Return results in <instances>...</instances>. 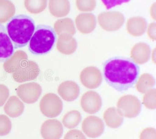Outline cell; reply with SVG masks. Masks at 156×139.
Returning a JSON list of instances; mask_svg holds the SVG:
<instances>
[{
	"mask_svg": "<svg viewBox=\"0 0 156 139\" xmlns=\"http://www.w3.org/2000/svg\"><path fill=\"white\" fill-rule=\"evenodd\" d=\"M103 117L106 125L111 129H117L123 123V117L119 114L116 108L110 107L106 109Z\"/></svg>",
	"mask_w": 156,
	"mask_h": 139,
	"instance_id": "cell-22",
	"label": "cell"
},
{
	"mask_svg": "<svg viewBox=\"0 0 156 139\" xmlns=\"http://www.w3.org/2000/svg\"><path fill=\"white\" fill-rule=\"evenodd\" d=\"M147 28V21L141 17L131 18L128 20L126 23L127 32L133 37H139L143 35Z\"/></svg>",
	"mask_w": 156,
	"mask_h": 139,
	"instance_id": "cell-18",
	"label": "cell"
},
{
	"mask_svg": "<svg viewBox=\"0 0 156 139\" xmlns=\"http://www.w3.org/2000/svg\"><path fill=\"white\" fill-rule=\"evenodd\" d=\"M41 70L38 64L34 61L27 60L12 73V77L17 83L35 80L40 74Z\"/></svg>",
	"mask_w": 156,
	"mask_h": 139,
	"instance_id": "cell-6",
	"label": "cell"
},
{
	"mask_svg": "<svg viewBox=\"0 0 156 139\" xmlns=\"http://www.w3.org/2000/svg\"><path fill=\"white\" fill-rule=\"evenodd\" d=\"M16 8L9 0H0V24L4 23L13 18Z\"/></svg>",
	"mask_w": 156,
	"mask_h": 139,
	"instance_id": "cell-24",
	"label": "cell"
},
{
	"mask_svg": "<svg viewBox=\"0 0 156 139\" xmlns=\"http://www.w3.org/2000/svg\"><path fill=\"white\" fill-rule=\"evenodd\" d=\"M141 103L136 96L126 95L119 98L117 109L123 117L133 118L137 117L141 110Z\"/></svg>",
	"mask_w": 156,
	"mask_h": 139,
	"instance_id": "cell-4",
	"label": "cell"
},
{
	"mask_svg": "<svg viewBox=\"0 0 156 139\" xmlns=\"http://www.w3.org/2000/svg\"><path fill=\"white\" fill-rule=\"evenodd\" d=\"M156 23L153 22L151 23L148 27L147 35L151 41H156Z\"/></svg>",
	"mask_w": 156,
	"mask_h": 139,
	"instance_id": "cell-35",
	"label": "cell"
},
{
	"mask_svg": "<svg viewBox=\"0 0 156 139\" xmlns=\"http://www.w3.org/2000/svg\"><path fill=\"white\" fill-rule=\"evenodd\" d=\"M143 104L147 109H154L156 108V91L151 89L145 93L142 100Z\"/></svg>",
	"mask_w": 156,
	"mask_h": 139,
	"instance_id": "cell-28",
	"label": "cell"
},
{
	"mask_svg": "<svg viewBox=\"0 0 156 139\" xmlns=\"http://www.w3.org/2000/svg\"><path fill=\"white\" fill-rule=\"evenodd\" d=\"M98 20L100 26L108 32L117 31L125 22L123 15L118 11L102 12L99 14Z\"/></svg>",
	"mask_w": 156,
	"mask_h": 139,
	"instance_id": "cell-7",
	"label": "cell"
},
{
	"mask_svg": "<svg viewBox=\"0 0 156 139\" xmlns=\"http://www.w3.org/2000/svg\"><path fill=\"white\" fill-rule=\"evenodd\" d=\"M42 89L39 84L29 82L18 87L16 93L19 98L25 103L33 104L38 101L41 96Z\"/></svg>",
	"mask_w": 156,
	"mask_h": 139,
	"instance_id": "cell-8",
	"label": "cell"
},
{
	"mask_svg": "<svg viewBox=\"0 0 156 139\" xmlns=\"http://www.w3.org/2000/svg\"><path fill=\"white\" fill-rule=\"evenodd\" d=\"M9 96V90L4 84H0V107L5 104Z\"/></svg>",
	"mask_w": 156,
	"mask_h": 139,
	"instance_id": "cell-33",
	"label": "cell"
},
{
	"mask_svg": "<svg viewBox=\"0 0 156 139\" xmlns=\"http://www.w3.org/2000/svg\"><path fill=\"white\" fill-rule=\"evenodd\" d=\"M130 0H101V2L107 9H112L118 5L127 3Z\"/></svg>",
	"mask_w": 156,
	"mask_h": 139,
	"instance_id": "cell-34",
	"label": "cell"
},
{
	"mask_svg": "<svg viewBox=\"0 0 156 139\" xmlns=\"http://www.w3.org/2000/svg\"><path fill=\"white\" fill-rule=\"evenodd\" d=\"M35 29L34 20L27 15L12 18L7 23L6 30L15 49L24 47L29 43Z\"/></svg>",
	"mask_w": 156,
	"mask_h": 139,
	"instance_id": "cell-2",
	"label": "cell"
},
{
	"mask_svg": "<svg viewBox=\"0 0 156 139\" xmlns=\"http://www.w3.org/2000/svg\"><path fill=\"white\" fill-rule=\"evenodd\" d=\"M40 109L42 114L46 117L55 118L63 110V102L56 94L49 93L42 98L40 102Z\"/></svg>",
	"mask_w": 156,
	"mask_h": 139,
	"instance_id": "cell-5",
	"label": "cell"
},
{
	"mask_svg": "<svg viewBox=\"0 0 156 139\" xmlns=\"http://www.w3.org/2000/svg\"><path fill=\"white\" fill-rule=\"evenodd\" d=\"M57 36L54 29L47 25H38L29 42V52L35 55H44L53 48Z\"/></svg>",
	"mask_w": 156,
	"mask_h": 139,
	"instance_id": "cell-3",
	"label": "cell"
},
{
	"mask_svg": "<svg viewBox=\"0 0 156 139\" xmlns=\"http://www.w3.org/2000/svg\"><path fill=\"white\" fill-rule=\"evenodd\" d=\"M47 0H25L24 5L29 13L38 14L42 12L47 7Z\"/></svg>",
	"mask_w": 156,
	"mask_h": 139,
	"instance_id": "cell-27",
	"label": "cell"
},
{
	"mask_svg": "<svg viewBox=\"0 0 156 139\" xmlns=\"http://www.w3.org/2000/svg\"><path fill=\"white\" fill-rule=\"evenodd\" d=\"M81 120L82 116L78 110H71L65 114L62 119V123L67 129H73L79 125Z\"/></svg>",
	"mask_w": 156,
	"mask_h": 139,
	"instance_id": "cell-26",
	"label": "cell"
},
{
	"mask_svg": "<svg viewBox=\"0 0 156 139\" xmlns=\"http://www.w3.org/2000/svg\"><path fill=\"white\" fill-rule=\"evenodd\" d=\"M24 109L23 102L16 96L10 97L4 107L5 113L12 118H16L21 116Z\"/></svg>",
	"mask_w": 156,
	"mask_h": 139,
	"instance_id": "cell-20",
	"label": "cell"
},
{
	"mask_svg": "<svg viewBox=\"0 0 156 139\" xmlns=\"http://www.w3.org/2000/svg\"><path fill=\"white\" fill-rule=\"evenodd\" d=\"M80 104L83 110L89 114L98 112L102 106V100L99 94L94 91H88L82 96Z\"/></svg>",
	"mask_w": 156,
	"mask_h": 139,
	"instance_id": "cell-11",
	"label": "cell"
},
{
	"mask_svg": "<svg viewBox=\"0 0 156 139\" xmlns=\"http://www.w3.org/2000/svg\"><path fill=\"white\" fill-rule=\"evenodd\" d=\"M27 60H28V56L25 52L17 51L5 61L3 64V68L6 73L12 74L23 62Z\"/></svg>",
	"mask_w": 156,
	"mask_h": 139,
	"instance_id": "cell-19",
	"label": "cell"
},
{
	"mask_svg": "<svg viewBox=\"0 0 156 139\" xmlns=\"http://www.w3.org/2000/svg\"><path fill=\"white\" fill-rule=\"evenodd\" d=\"M155 80L150 74L146 73L139 77L136 83V90L140 93L145 94L154 87Z\"/></svg>",
	"mask_w": 156,
	"mask_h": 139,
	"instance_id": "cell-25",
	"label": "cell"
},
{
	"mask_svg": "<svg viewBox=\"0 0 156 139\" xmlns=\"http://www.w3.org/2000/svg\"><path fill=\"white\" fill-rule=\"evenodd\" d=\"M12 129V123L9 118L4 115H0V136L9 133Z\"/></svg>",
	"mask_w": 156,
	"mask_h": 139,
	"instance_id": "cell-30",
	"label": "cell"
},
{
	"mask_svg": "<svg viewBox=\"0 0 156 139\" xmlns=\"http://www.w3.org/2000/svg\"><path fill=\"white\" fill-rule=\"evenodd\" d=\"M58 92L64 100L73 102L78 98L80 94V88L76 83L68 80L64 81L59 85Z\"/></svg>",
	"mask_w": 156,
	"mask_h": 139,
	"instance_id": "cell-14",
	"label": "cell"
},
{
	"mask_svg": "<svg viewBox=\"0 0 156 139\" xmlns=\"http://www.w3.org/2000/svg\"><path fill=\"white\" fill-rule=\"evenodd\" d=\"M155 49H154V50H153V52L152 53V56H151V58H152V61H153L154 63H156V57H155Z\"/></svg>",
	"mask_w": 156,
	"mask_h": 139,
	"instance_id": "cell-37",
	"label": "cell"
},
{
	"mask_svg": "<svg viewBox=\"0 0 156 139\" xmlns=\"http://www.w3.org/2000/svg\"><path fill=\"white\" fill-rule=\"evenodd\" d=\"M63 132V124L57 119L46 120L41 126V135L44 139H60Z\"/></svg>",
	"mask_w": 156,
	"mask_h": 139,
	"instance_id": "cell-12",
	"label": "cell"
},
{
	"mask_svg": "<svg viewBox=\"0 0 156 139\" xmlns=\"http://www.w3.org/2000/svg\"><path fill=\"white\" fill-rule=\"evenodd\" d=\"M64 139H87L83 132L77 130H72L68 132Z\"/></svg>",
	"mask_w": 156,
	"mask_h": 139,
	"instance_id": "cell-32",
	"label": "cell"
},
{
	"mask_svg": "<svg viewBox=\"0 0 156 139\" xmlns=\"http://www.w3.org/2000/svg\"><path fill=\"white\" fill-rule=\"evenodd\" d=\"M150 14L152 19L156 20V4L155 3L151 6L150 9Z\"/></svg>",
	"mask_w": 156,
	"mask_h": 139,
	"instance_id": "cell-36",
	"label": "cell"
},
{
	"mask_svg": "<svg viewBox=\"0 0 156 139\" xmlns=\"http://www.w3.org/2000/svg\"><path fill=\"white\" fill-rule=\"evenodd\" d=\"M103 73L104 79L109 86L118 91L123 92L136 84L140 68L131 59L115 57L103 63Z\"/></svg>",
	"mask_w": 156,
	"mask_h": 139,
	"instance_id": "cell-1",
	"label": "cell"
},
{
	"mask_svg": "<svg viewBox=\"0 0 156 139\" xmlns=\"http://www.w3.org/2000/svg\"><path fill=\"white\" fill-rule=\"evenodd\" d=\"M49 9L53 16L63 17L69 13L70 3L69 0H49Z\"/></svg>",
	"mask_w": 156,
	"mask_h": 139,
	"instance_id": "cell-21",
	"label": "cell"
},
{
	"mask_svg": "<svg viewBox=\"0 0 156 139\" xmlns=\"http://www.w3.org/2000/svg\"><path fill=\"white\" fill-rule=\"evenodd\" d=\"M81 83L86 88L94 89L98 88L102 82L101 72L96 67L88 66L84 69L80 75Z\"/></svg>",
	"mask_w": 156,
	"mask_h": 139,
	"instance_id": "cell-9",
	"label": "cell"
},
{
	"mask_svg": "<svg viewBox=\"0 0 156 139\" xmlns=\"http://www.w3.org/2000/svg\"><path fill=\"white\" fill-rule=\"evenodd\" d=\"M77 9L80 11L90 12L96 8L95 0H76Z\"/></svg>",
	"mask_w": 156,
	"mask_h": 139,
	"instance_id": "cell-29",
	"label": "cell"
},
{
	"mask_svg": "<svg viewBox=\"0 0 156 139\" xmlns=\"http://www.w3.org/2000/svg\"><path fill=\"white\" fill-rule=\"evenodd\" d=\"M76 25L78 31L83 34L92 33L97 26L95 16L91 13H82L76 16Z\"/></svg>",
	"mask_w": 156,
	"mask_h": 139,
	"instance_id": "cell-15",
	"label": "cell"
},
{
	"mask_svg": "<svg viewBox=\"0 0 156 139\" xmlns=\"http://www.w3.org/2000/svg\"><path fill=\"white\" fill-rule=\"evenodd\" d=\"M14 45L4 26L0 24V62L6 61L14 53Z\"/></svg>",
	"mask_w": 156,
	"mask_h": 139,
	"instance_id": "cell-13",
	"label": "cell"
},
{
	"mask_svg": "<svg viewBox=\"0 0 156 139\" xmlns=\"http://www.w3.org/2000/svg\"><path fill=\"white\" fill-rule=\"evenodd\" d=\"M54 30L58 36L63 33H67L73 36L76 32L74 23L69 18L61 19L56 21L54 24Z\"/></svg>",
	"mask_w": 156,
	"mask_h": 139,
	"instance_id": "cell-23",
	"label": "cell"
},
{
	"mask_svg": "<svg viewBox=\"0 0 156 139\" xmlns=\"http://www.w3.org/2000/svg\"><path fill=\"white\" fill-rule=\"evenodd\" d=\"M104 128L103 121L97 116H89L82 123V129L84 133L93 139L101 136L104 132Z\"/></svg>",
	"mask_w": 156,
	"mask_h": 139,
	"instance_id": "cell-10",
	"label": "cell"
},
{
	"mask_svg": "<svg viewBox=\"0 0 156 139\" xmlns=\"http://www.w3.org/2000/svg\"><path fill=\"white\" fill-rule=\"evenodd\" d=\"M140 139H156V131L155 128L147 127L144 129L140 134Z\"/></svg>",
	"mask_w": 156,
	"mask_h": 139,
	"instance_id": "cell-31",
	"label": "cell"
},
{
	"mask_svg": "<svg viewBox=\"0 0 156 139\" xmlns=\"http://www.w3.org/2000/svg\"><path fill=\"white\" fill-rule=\"evenodd\" d=\"M56 45L59 52L66 55L74 53L77 48L76 40L67 33H63L59 35Z\"/></svg>",
	"mask_w": 156,
	"mask_h": 139,
	"instance_id": "cell-16",
	"label": "cell"
},
{
	"mask_svg": "<svg viewBox=\"0 0 156 139\" xmlns=\"http://www.w3.org/2000/svg\"><path fill=\"white\" fill-rule=\"evenodd\" d=\"M150 55V48L148 45L145 43H138L131 49L132 59L139 65H143L147 63L149 60Z\"/></svg>",
	"mask_w": 156,
	"mask_h": 139,
	"instance_id": "cell-17",
	"label": "cell"
}]
</instances>
